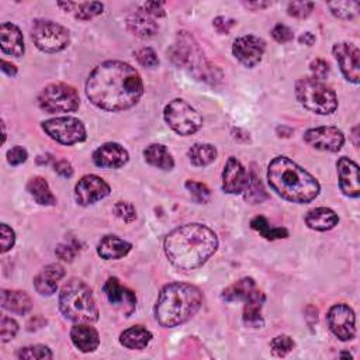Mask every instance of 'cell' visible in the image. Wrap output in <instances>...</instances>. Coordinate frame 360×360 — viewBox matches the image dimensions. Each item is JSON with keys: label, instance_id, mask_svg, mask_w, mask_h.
Here are the masks:
<instances>
[{"label": "cell", "instance_id": "obj_1", "mask_svg": "<svg viewBox=\"0 0 360 360\" xmlns=\"http://www.w3.org/2000/svg\"><path fill=\"white\" fill-rule=\"evenodd\" d=\"M143 94L141 75L129 63L107 60L97 65L86 80V96L91 104L105 111L134 107Z\"/></svg>", "mask_w": 360, "mask_h": 360}, {"label": "cell", "instance_id": "obj_2", "mask_svg": "<svg viewBox=\"0 0 360 360\" xmlns=\"http://www.w3.org/2000/svg\"><path fill=\"white\" fill-rule=\"evenodd\" d=\"M217 233L204 224H184L165 238L163 249L169 262L180 270L202 266L217 250Z\"/></svg>", "mask_w": 360, "mask_h": 360}, {"label": "cell", "instance_id": "obj_3", "mask_svg": "<svg viewBox=\"0 0 360 360\" xmlns=\"http://www.w3.org/2000/svg\"><path fill=\"white\" fill-rule=\"evenodd\" d=\"M267 180L281 198L291 202H309L321 191L318 180L287 156H276L269 163Z\"/></svg>", "mask_w": 360, "mask_h": 360}, {"label": "cell", "instance_id": "obj_4", "mask_svg": "<svg viewBox=\"0 0 360 360\" xmlns=\"http://www.w3.org/2000/svg\"><path fill=\"white\" fill-rule=\"evenodd\" d=\"M202 301L204 297L198 287L180 281L169 283L158 295L153 308L155 318L165 328L179 326L198 312Z\"/></svg>", "mask_w": 360, "mask_h": 360}, {"label": "cell", "instance_id": "obj_5", "mask_svg": "<svg viewBox=\"0 0 360 360\" xmlns=\"http://www.w3.org/2000/svg\"><path fill=\"white\" fill-rule=\"evenodd\" d=\"M59 309L62 315L75 323H93L98 319V308L90 287L79 280L70 278L59 292Z\"/></svg>", "mask_w": 360, "mask_h": 360}, {"label": "cell", "instance_id": "obj_6", "mask_svg": "<svg viewBox=\"0 0 360 360\" xmlns=\"http://www.w3.org/2000/svg\"><path fill=\"white\" fill-rule=\"evenodd\" d=\"M172 62L179 68L188 69L198 79L214 82L215 68H212L204 58V53L195 39L188 32H179L177 41L167 51Z\"/></svg>", "mask_w": 360, "mask_h": 360}, {"label": "cell", "instance_id": "obj_7", "mask_svg": "<svg viewBox=\"0 0 360 360\" xmlns=\"http://www.w3.org/2000/svg\"><path fill=\"white\" fill-rule=\"evenodd\" d=\"M295 97L304 108L318 115H329L338 108L335 91L323 82L302 77L295 82Z\"/></svg>", "mask_w": 360, "mask_h": 360}, {"label": "cell", "instance_id": "obj_8", "mask_svg": "<svg viewBox=\"0 0 360 360\" xmlns=\"http://www.w3.org/2000/svg\"><path fill=\"white\" fill-rule=\"evenodd\" d=\"M31 39L34 45L46 53L63 51L70 42V32L66 27L51 20L32 21Z\"/></svg>", "mask_w": 360, "mask_h": 360}, {"label": "cell", "instance_id": "obj_9", "mask_svg": "<svg viewBox=\"0 0 360 360\" xmlns=\"http://www.w3.org/2000/svg\"><path fill=\"white\" fill-rule=\"evenodd\" d=\"M38 105L46 112H72L80 105V97L75 87L66 83H51L38 94Z\"/></svg>", "mask_w": 360, "mask_h": 360}, {"label": "cell", "instance_id": "obj_10", "mask_svg": "<svg viewBox=\"0 0 360 360\" xmlns=\"http://www.w3.org/2000/svg\"><path fill=\"white\" fill-rule=\"evenodd\" d=\"M163 117L167 125L183 136L197 132L202 125V118L198 111L183 98L169 101L163 110Z\"/></svg>", "mask_w": 360, "mask_h": 360}, {"label": "cell", "instance_id": "obj_11", "mask_svg": "<svg viewBox=\"0 0 360 360\" xmlns=\"http://www.w3.org/2000/svg\"><path fill=\"white\" fill-rule=\"evenodd\" d=\"M42 129L62 145H73L86 139V128L76 117H56L42 122Z\"/></svg>", "mask_w": 360, "mask_h": 360}, {"label": "cell", "instance_id": "obj_12", "mask_svg": "<svg viewBox=\"0 0 360 360\" xmlns=\"http://www.w3.org/2000/svg\"><path fill=\"white\" fill-rule=\"evenodd\" d=\"M326 322L332 333L342 342H347L356 335L354 311L347 304H335L329 308Z\"/></svg>", "mask_w": 360, "mask_h": 360}, {"label": "cell", "instance_id": "obj_13", "mask_svg": "<svg viewBox=\"0 0 360 360\" xmlns=\"http://www.w3.org/2000/svg\"><path fill=\"white\" fill-rule=\"evenodd\" d=\"M110 191L111 188L105 180L96 174H86L76 183L75 198L77 204L86 207L103 200Z\"/></svg>", "mask_w": 360, "mask_h": 360}, {"label": "cell", "instance_id": "obj_14", "mask_svg": "<svg viewBox=\"0 0 360 360\" xmlns=\"http://www.w3.org/2000/svg\"><path fill=\"white\" fill-rule=\"evenodd\" d=\"M304 141L319 150L338 152L345 143V135L336 127L309 128L304 134Z\"/></svg>", "mask_w": 360, "mask_h": 360}, {"label": "cell", "instance_id": "obj_15", "mask_svg": "<svg viewBox=\"0 0 360 360\" xmlns=\"http://www.w3.org/2000/svg\"><path fill=\"white\" fill-rule=\"evenodd\" d=\"M266 44L256 35H242L233 41L232 53L246 68L256 66L264 53Z\"/></svg>", "mask_w": 360, "mask_h": 360}, {"label": "cell", "instance_id": "obj_16", "mask_svg": "<svg viewBox=\"0 0 360 360\" xmlns=\"http://www.w3.org/2000/svg\"><path fill=\"white\" fill-rule=\"evenodd\" d=\"M345 79L357 84L360 79V52L356 45L350 42H339L332 49Z\"/></svg>", "mask_w": 360, "mask_h": 360}, {"label": "cell", "instance_id": "obj_17", "mask_svg": "<svg viewBox=\"0 0 360 360\" xmlns=\"http://www.w3.org/2000/svg\"><path fill=\"white\" fill-rule=\"evenodd\" d=\"M249 184V173L233 156H229L222 172V190L228 194H240Z\"/></svg>", "mask_w": 360, "mask_h": 360}, {"label": "cell", "instance_id": "obj_18", "mask_svg": "<svg viewBox=\"0 0 360 360\" xmlns=\"http://www.w3.org/2000/svg\"><path fill=\"white\" fill-rule=\"evenodd\" d=\"M103 291L111 305L124 309L125 316H129V314L135 309L136 297L134 291L122 285L117 277L107 278L103 285Z\"/></svg>", "mask_w": 360, "mask_h": 360}, {"label": "cell", "instance_id": "obj_19", "mask_svg": "<svg viewBox=\"0 0 360 360\" xmlns=\"http://www.w3.org/2000/svg\"><path fill=\"white\" fill-rule=\"evenodd\" d=\"M129 159V155L124 146L115 142H107L98 146L93 152V162L103 169L122 167Z\"/></svg>", "mask_w": 360, "mask_h": 360}, {"label": "cell", "instance_id": "obj_20", "mask_svg": "<svg viewBox=\"0 0 360 360\" xmlns=\"http://www.w3.org/2000/svg\"><path fill=\"white\" fill-rule=\"evenodd\" d=\"M339 187L342 193L347 197L356 198L360 195V184H359V166L352 159L342 156L336 162Z\"/></svg>", "mask_w": 360, "mask_h": 360}, {"label": "cell", "instance_id": "obj_21", "mask_svg": "<svg viewBox=\"0 0 360 360\" xmlns=\"http://www.w3.org/2000/svg\"><path fill=\"white\" fill-rule=\"evenodd\" d=\"M65 276V269L58 263L45 266L34 277V287L41 295H52L58 288V281Z\"/></svg>", "mask_w": 360, "mask_h": 360}, {"label": "cell", "instance_id": "obj_22", "mask_svg": "<svg viewBox=\"0 0 360 360\" xmlns=\"http://www.w3.org/2000/svg\"><path fill=\"white\" fill-rule=\"evenodd\" d=\"M0 46L1 51L14 58L24 55V39L20 28L11 22H3L0 25Z\"/></svg>", "mask_w": 360, "mask_h": 360}, {"label": "cell", "instance_id": "obj_23", "mask_svg": "<svg viewBox=\"0 0 360 360\" xmlns=\"http://www.w3.org/2000/svg\"><path fill=\"white\" fill-rule=\"evenodd\" d=\"M127 28L138 38L146 39L153 37L159 31V24L156 18L145 13L143 10L134 11L127 17Z\"/></svg>", "mask_w": 360, "mask_h": 360}, {"label": "cell", "instance_id": "obj_24", "mask_svg": "<svg viewBox=\"0 0 360 360\" xmlns=\"http://www.w3.org/2000/svg\"><path fill=\"white\" fill-rule=\"evenodd\" d=\"M72 343L83 353L94 352L100 345L98 332L90 323H75L70 329Z\"/></svg>", "mask_w": 360, "mask_h": 360}, {"label": "cell", "instance_id": "obj_25", "mask_svg": "<svg viewBox=\"0 0 360 360\" xmlns=\"http://www.w3.org/2000/svg\"><path fill=\"white\" fill-rule=\"evenodd\" d=\"M132 245L117 235H105L97 245V255L105 260H117L127 256Z\"/></svg>", "mask_w": 360, "mask_h": 360}, {"label": "cell", "instance_id": "obj_26", "mask_svg": "<svg viewBox=\"0 0 360 360\" xmlns=\"http://www.w3.org/2000/svg\"><path fill=\"white\" fill-rule=\"evenodd\" d=\"M338 222H339L338 214L328 207L312 208L305 215L307 226L319 232H325L335 228Z\"/></svg>", "mask_w": 360, "mask_h": 360}, {"label": "cell", "instance_id": "obj_27", "mask_svg": "<svg viewBox=\"0 0 360 360\" xmlns=\"http://www.w3.org/2000/svg\"><path fill=\"white\" fill-rule=\"evenodd\" d=\"M264 301H266V295L259 288L245 301L242 321L246 326L262 328L264 325V319L262 316V307Z\"/></svg>", "mask_w": 360, "mask_h": 360}, {"label": "cell", "instance_id": "obj_28", "mask_svg": "<svg viewBox=\"0 0 360 360\" xmlns=\"http://www.w3.org/2000/svg\"><path fill=\"white\" fill-rule=\"evenodd\" d=\"M1 308L17 315H24L31 311L32 301L25 291L1 290Z\"/></svg>", "mask_w": 360, "mask_h": 360}, {"label": "cell", "instance_id": "obj_29", "mask_svg": "<svg viewBox=\"0 0 360 360\" xmlns=\"http://www.w3.org/2000/svg\"><path fill=\"white\" fill-rule=\"evenodd\" d=\"M150 340H152L150 330H148L142 325L131 326V328L125 329L124 332H121V335H120V343L124 347L131 349V350L145 349Z\"/></svg>", "mask_w": 360, "mask_h": 360}, {"label": "cell", "instance_id": "obj_30", "mask_svg": "<svg viewBox=\"0 0 360 360\" xmlns=\"http://www.w3.org/2000/svg\"><path fill=\"white\" fill-rule=\"evenodd\" d=\"M143 158L146 163L162 170H172L174 167V159L167 148L162 143H150L143 149Z\"/></svg>", "mask_w": 360, "mask_h": 360}, {"label": "cell", "instance_id": "obj_31", "mask_svg": "<svg viewBox=\"0 0 360 360\" xmlns=\"http://www.w3.org/2000/svg\"><path fill=\"white\" fill-rule=\"evenodd\" d=\"M256 290H257L256 283L252 277H242L222 291V298L229 302L231 301L245 302Z\"/></svg>", "mask_w": 360, "mask_h": 360}, {"label": "cell", "instance_id": "obj_32", "mask_svg": "<svg viewBox=\"0 0 360 360\" xmlns=\"http://www.w3.org/2000/svg\"><path fill=\"white\" fill-rule=\"evenodd\" d=\"M27 190L31 197L41 205H55L56 197L49 188L48 181L41 176H34L27 183Z\"/></svg>", "mask_w": 360, "mask_h": 360}, {"label": "cell", "instance_id": "obj_33", "mask_svg": "<svg viewBox=\"0 0 360 360\" xmlns=\"http://www.w3.org/2000/svg\"><path fill=\"white\" fill-rule=\"evenodd\" d=\"M187 156L190 159V162L194 165V166H207L210 165L211 162L215 160L217 158V148L211 143H194L188 152H187Z\"/></svg>", "mask_w": 360, "mask_h": 360}, {"label": "cell", "instance_id": "obj_34", "mask_svg": "<svg viewBox=\"0 0 360 360\" xmlns=\"http://www.w3.org/2000/svg\"><path fill=\"white\" fill-rule=\"evenodd\" d=\"M250 226H252V229L257 231L267 240H276V239H283V238L288 236V231L285 228L270 226L267 219L264 217H262V215L255 217L250 221Z\"/></svg>", "mask_w": 360, "mask_h": 360}, {"label": "cell", "instance_id": "obj_35", "mask_svg": "<svg viewBox=\"0 0 360 360\" xmlns=\"http://www.w3.org/2000/svg\"><path fill=\"white\" fill-rule=\"evenodd\" d=\"M267 198H269V194L266 193L260 181V177L255 170H252V173L249 174V184L245 190V200L250 204H260Z\"/></svg>", "mask_w": 360, "mask_h": 360}, {"label": "cell", "instance_id": "obj_36", "mask_svg": "<svg viewBox=\"0 0 360 360\" xmlns=\"http://www.w3.org/2000/svg\"><path fill=\"white\" fill-rule=\"evenodd\" d=\"M104 6L98 1H84V3H75L73 13L75 17L79 20H91L103 13Z\"/></svg>", "mask_w": 360, "mask_h": 360}, {"label": "cell", "instance_id": "obj_37", "mask_svg": "<svg viewBox=\"0 0 360 360\" xmlns=\"http://www.w3.org/2000/svg\"><path fill=\"white\" fill-rule=\"evenodd\" d=\"M328 7L330 8L333 15L343 20L353 18L359 11L357 1H333V3H328Z\"/></svg>", "mask_w": 360, "mask_h": 360}, {"label": "cell", "instance_id": "obj_38", "mask_svg": "<svg viewBox=\"0 0 360 360\" xmlns=\"http://www.w3.org/2000/svg\"><path fill=\"white\" fill-rule=\"evenodd\" d=\"M17 357L18 359H30V360L31 359H52L53 353L45 345H31V346L21 347L17 352Z\"/></svg>", "mask_w": 360, "mask_h": 360}, {"label": "cell", "instance_id": "obj_39", "mask_svg": "<svg viewBox=\"0 0 360 360\" xmlns=\"http://www.w3.org/2000/svg\"><path fill=\"white\" fill-rule=\"evenodd\" d=\"M295 347V342L288 336V335H278L276 336L271 343H270V349L271 353L277 357H284L285 354H288L292 349Z\"/></svg>", "mask_w": 360, "mask_h": 360}, {"label": "cell", "instance_id": "obj_40", "mask_svg": "<svg viewBox=\"0 0 360 360\" xmlns=\"http://www.w3.org/2000/svg\"><path fill=\"white\" fill-rule=\"evenodd\" d=\"M184 186L188 190L190 195L200 204L207 202L211 197V190L204 183H200L195 180H187Z\"/></svg>", "mask_w": 360, "mask_h": 360}, {"label": "cell", "instance_id": "obj_41", "mask_svg": "<svg viewBox=\"0 0 360 360\" xmlns=\"http://www.w3.org/2000/svg\"><path fill=\"white\" fill-rule=\"evenodd\" d=\"M112 211L117 218H120L121 221H124L127 224L135 221V218H136V210L128 201H117Z\"/></svg>", "mask_w": 360, "mask_h": 360}, {"label": "cell", "instance_id": "obj_42", "mask_svg": "<svg viewBox=\"0 0 360 360\" xmlns=\"http://www.w3.org/2000/svg\"><path fill=\"white\" fill-rule=\"evenodd\" d=\"M314 10V3L312 1H291L287 6V13L291 17L295 18H307Z\"/></svg>", "mask_w": 360, "mask_h": 360}, {"label": "cell", "instance_id": "obj_43", "mask_svg": "<svg viewBox=\"0 0 360 360\" xmlns=\"http://www.w3.org/2000/svg\"><path fill=\"white\" fill-rule=\"evenodd\" d=\"M18 332V323L7 316V315H3L1 319H0V338H1V342H8L11 340Z\"/></svg>", "mask_w": 360, "mask_h": 360}, {"label": "cell", "instance_id": "obj_44", "mask_svg": "<svg viewBox=\"0 0 360 360\" xmlns=\"http://www.w3.org/2000/svg\"><path fill=\"white\" fill-rule=\"evenodd\" d=\"M135 58L139 62V65H142L145 68H156L159 65V58H158L156 52L149 46L138 49L135 52Z\"/></svg>", "mask_w": 360, "mask_h": 360}, {"label": "cell", "instance_id": "obj_45", "mask_svg": "<svg viewBox=\"0 0 360 360\" xmlns=\"http://www.w3.org/2000/svg\"><path fill=\"white\" fill-rule=\"evenodd\" d=\"M77 252H79V243H76V242L60 243V245H58V248L55 250L56 256L65 262H72L75 259V256L77 255Z\"/></svg>", "mask_w": 360, "mask_h": 360}, {"label": "cell", "instance_id": "obj_46", "mask_svg": "<svg viewBox=\"0 0 360 360\" xmlns=\"http://www.w3.org/2000/svg\"><path fill=\"white\" fill-rule=\"evenodd\" d=\"M309 70L312 73V79L323 82L329 75V63L321 58H316L309 63Z\"/></svg>", "mask_w": 360, "mask_h": 360}, {"label": "cell", "instance_id": "obj_47", "mask_svg": "<svg viewBox=\"0 0 360 360\" xmlns=\"http://www.w3.org/2000/svg\"><path fill=\"white\" fill-rule=\"evenodd\" d=\"M0 236H1V249H0V252L6 253L14 246L15 233L7 224H1L0 225Z\"/></svg>", "mask_w": 360, "mask_h": 360}, {"label": "cell", "instance_id": "obj_48", "mask_svg": "<svg viewBox=\"0 0 360 360\" xmlns=\"http://www.w3.org/2000/svg\"><path fill=\"white\" fill-rule=\"evenodd\" d=\"M271 37H273L274 41H277L280 44H285V42H290L294 38V32L285 24H277L271 30Z\"/></svg>", "mask_w": 360, "mask_h": 360}, {"label": "cell", "instance_id": "obj_49", "mask_svg": "<svg viewBox=\"0 0 360 360\" xmlns=\"http://www.w3.org/2000/svg\"><path fill=\"white\" fill-rule=\"evenodd\" d=\"M27 158H28L27 150L20 145H15V146H13L11 149L7 150V162L11 166H17V165L24 163L27 160Z\"/></svg>", "mask_w": 360, "mask_h": 360}, {"label": "cell", "instance_id": "obj_50", "mask_svg": "<svg viewBox=\"0 0 360 360\" xmlns=\"http://www.w3.org/2000/svg\"><path fill=\"white\" fill-rule=\"evenodd\" d=\"M141 10H143L145 13H148L149 15L158 18V17H165V8H163V3H158V1H148L143 3L141 6Z\"/></svg>", "mask_w": 360, "mask_h": 360}, {"label": "cell", "instance_id": "obj_51", "mask_svg": "<svg viewBox=\"0 0 360 360\" xmlns=\"http://www.w3.org/2000/svg\"><path fill=\"white\" fill-rule=\"evenodd\" d=\"M53 170H55L59 176H62V177H72V174H73V167H72V165H70L68 160H65V159L58 160V162L53 165Z\"/></svg>", "mask_w": 360, "mask_h": 360}, {"label": "cell", "instance_id": "obj_52", "mask_svg": "<svg viewBox=\"0 0 360 360\" xmlns=\"http://www.w3.org/2000/svg\"><path fill=\"white\" fill-rule=\"evenodd\" d=\"M214 27L217 28V31L218 32H228L229 31V28L232 27V25H235V20H228V18H225V17H217L214 21Z\"/></svg>", "mask_w": 360, "mask_h": 360}, {"label": "cell", "instance_id": "obj_53", "mask_svg": "<svg viewBox=\"0 0 360 360\" xmlns=\"http://www.w3.org/2000/svg\"><path fill=\"white\" fill-rule=\"evenodd\" d=\"M1 70L7 75V76H15L17 75V68L11 63V62H7V60H1Z\"/></svg>", "mask_w": 360, "mask_h": 360}, {"label": "cell", "instance_id": "obj_54", "mask_svg": "<svg viewBox=\"0 0 360 360\" xmlns=\"http://www.w3.org/2000/svg\"><path fill=\"white\" fill-rule=\"evenodd\" d=\"M298 41H300V44H304V45H307V46H311V45L315 44V35L311 34V32H304L302 35H300Z\"/></svg>", "mask_w": 360, "mask_h": 360}, {"label": "cell", "instance_id": "obj_55", "mask_svg": "<svg viewBox=\"0 0 360 360\" xmlns=\"http://www.w3.org/2000/svg\"><path fill=\"white\" fill-rule=\"evenodd\" d=\"M248 8H264V7H267V6H270L271 3H257V1H248V3H243Z\"/></svg>", "mask_w": 360, "mask_h": 360}, {"label": "cell", "instance_id": "obj_56", "mask_svg": "<svg viewBox=\"0 0 360 360\" xmlns=\"http://www.w3.org/2000/svg\"><path fill=\"white\" fill-rule=\"evenodd\" d=\"M235 132H236V134H242L243 131H242V129H235ZM243 135H245V138H243V139H245V141H249V134H246V132H245ZM240 136H242V135H238V136H235V139H239Z\"/></svg>", "mask_w": 360, "mask_h": 360}]
</instances>
